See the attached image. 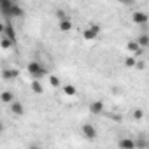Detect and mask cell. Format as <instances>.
<instances>
[{"label": "cell", "instance_id": "6da1fadb", "mask_svg": "<svg viewBox=\"0 0 149 149\" xmlns=\"http://www.w3.org/2000/svg\"><path fill=\"white\" fill-rule=\"evenodd\" d=\"M28 72H30V76L35 77V79H40L42 76H46V68L39 61H30L28 63Z\"/></svg>", "mask_w": 149, "mask_h": 149}, {"label": "cell", "instance_id": "7a4b0ae2", "mask_svg": "<svg viewBox=\"0 0 149 149\" xmlns=\"http://www.w3.org/2000/svg\"><path fill=\"white\" fill-rule=\"evenodd\" d=\"M98 33H100V26H98V25H95V23H91V25H90V28H86V30L83 32V37H84V39H88V40H93V39H97V37H98Z\"/></svg>", "mask_w": 149, "mask_h": 149}, {"label": "cell", "instance_id": "3957f363", "mask_svg": "<svg viewBox=\"0 0 149 149\" xmlns=\"http://www.w3.org/2000/svg\"><path fill=\"white\" fill-rule=\"evenodd\" d=\"M132 21L137 23V25H146V23L149 21V16H147L146 13H142V11H135V13L132 14Z\"/></svg>", "mask_w": 149, "mask_h": 149}, {"label": "cell", "instance_id": "277c9868", "mask_svg": "<svg viewBox=\"0 0 149 149\" xmlns=\"http://www.w3.org/2000/svg\"><path fill=\"white\" fill-rule=\"evenodd\" d=\"M83 133H84V137H86V139L93 140V139L97 137V128H95L93 125L86 123V125H83Z\"/></svg>", "mask_w": 149, "mask_h": 149}, {"label": "cell", "instance_id": "5b68a950", "mask_svg": "<svg viewBox=\"0 0 149 149\" xmlns=\"http://www.w3.org/2000/svg\"><path fill=\"white\" fill-rule=\"evenodd\" d=\"M2 33H4V37L11 39L13 42L16 40V32H14V28H13V25H11V23H7V25L2 28Z\"/></svg>", "mask_w": 149, "mask_h": 149}, {"label": "cell", "instance_id": "8992f818", "mask_svg": "<svg viewBox=\"0 0 149 149\" xmlns=\"http://www.w3.org/2000/svg\"><path fill=\"white\" fill-rule=\"evenodd\" d=\"M14 2H11V0H2V14L6 18H11V9H13Z\"/></svg>", "mask_w": 149, "mask_h": 149}, {"label": "cell", "instance_id": "52a82bcc", "mask_svg": "<svg viewBox=\"0 0 149 149\" xmlns=\"http://www.w3.org/2000/svg\"><path fill=\"white\" fill-rule=\"evenodd\" d=\"M126 47H128V49H130V51H132L135 56L142 54V47L139 46V42H137V40H133V42H128V46H126Z\"/></svg>", "mask_w": 149, "mask_h": 149}, {"label": "cell", "instance_id": "ba28073f", "mask_svg": "<svg viewBox=\"0 0 149 149\" xmlns=\"http://www.w3.org/2000/svg\"><path fill=\"white\" fill-rule=\"evenodd\" d=\"M104 111V104L102 102H91L90 104V112L91 114H100Z\"/></svg>", "mask_w": 149, "mask_h": 149}, {"label": "cell", "instance_id": "9c48e42d", "mask_svg": "<svg viewBox=\"0 0 149 149\" xmlns=\"http://www.w3.org/2000/svg\"><path fill=\"white\" fill-rule=\"evenodd\" d=\"M70 28H72V21H70L68 18L60 19V30H61V32H68Z\"/></svg>", "mask_w": 149, "mask_h": 149}, {"label": "cell", "instance_id": "30bf717a", "mask_svg": "<svg viewBox=\"0 0 149 149\" xmlns=\"http://www.w3.org/2000/svg\"><path fill=\"white\" fill-rule=\"evenodd\" d=\"M119 147H123V149H133L137 144L133 142V140H130V139H123V140H119V144H118Z\"/></svg>", "mask_w": 149, "mask_h": 149}, {"label": "cell", "instance_id": "8fae6325", "mask_svg": "<svg viewBox=\"0 0 149 149\" xmlns=\"http://www.w3.org/2000/svg\"><path fill=\"white\" fill-rule=\"evenodd\" d=\"M21 16H23V9L18 4H14L13 9H11V18H21Z\"/></svg>", "mask_w": 149, "mask_h": 149}, {"label": "cell", "instance_id": "7c38bea8", "mask_svg": "<svg viewBox=\"0 0 149 149\" xmlns=\"http://www.w3.org/2000/svg\"><path fill=\"white\" fill-rule=\"evenodd\" d=\"M11 109H13V112H14V114H18V116H21V114H23V105H21L19 102H16V100L11 104Z\"/></svg>", "mask_w": 149, "mask_h": 149}, {"label": "cell", "instance_id": "4fadbf2b", "mask_svg": "<svg viewBox=\"0 0 149 149\" xmlns=\"http://www.w3.org/2000/svg\"><path fill=\"white\" fill-rule=\"evenodd\" d=\"M137 42H139V46L140 47H149V35H140V37H137Z\"/></svg>", "mask_w": 149, "mask_h": 149}, {"label": "cell", "instance_id": "5bb4252c", "mask_svg": "<svg viewBox=\"0 0 149 149\" xmlns=\"http://www.w3.org/2000/svg\"><path fill=\"white\" fill-rule=\"evenodd\" d=\"M2 102H4V104H13V102H14V95H13L11 91H4V93H2Z\"/></svg>", "mask_w": 149, "mask_h": 149}, {"label": "cell", "instance_id": "9a60e30c", "mask_svg": "<svg viewBox=\"0 0 149 149\" xmlns=\"http://www.w3.org/2000/svg\"><path fill=\"white\" fill-rule=\"evenodd\" d=\"M14 77H18L16 70H4V79H14Z\"/></svg>", "mask_w": 149, "mask_h": 149}, {"label": "cell", "instance_id": "2e32d148", "mask_svg": "<svg viewBox=\"0 0 149 149\" xmlns=\"http://www.w3.org/2000/svg\"><path fill=\"white\" fill-rule=\"evenodd\" d=\"M32 90H33L35 93H42V84L39 83V79H35V81L32 83Z\"/></svg>", "mask_w": 149, "mask_h": 149}, {"label": "cell", "instance_id": "e0dca14e", "mask_svg": "<svg viewBox=\"0 0 149 149\" xmlns=\"http://www.w3.org/2000/svg\"><path fill=\"white\" fill-rule=\"evenodd\" d=\"M63 91H65V95H68V97L76 95V88H74V86H70V84H67V86L63 88Z\"/></svg>", "mask_w": 149, "mask_h": 149}, {"label": "cell", "instance_id": "ac0fdd59", "mask_svg": "<svg viewBox=\"0 0 149 149\" xmlns=\"http://www.w3.org/2000/svg\"><path fill=\"white\" fill-rule=\"evenodd\" d=\"M125 63H126V67H135V65H137L135 58H126V60H125Z\"/></svg>", "mask_w": 149, "mask_h": 149}, {"label": "cell", "instance_id": "d6986e66", "mask_svg": "<svg viewBox=\"0 0 149 149\" xmlns=\"http://www.w3.org/2000/svg\"><path fill=\"white\" fill-rule=\"evenodd\" d=\"M142 116H144V112H142L140 109H137V111H133V118H135V119H142Z\"/></svg>", "mask_w": 149, "mask_h": 149}, {"label": "cell", "instance_id": "ffe728a7", "mask_svg": "<svg viewBox=\"0 0 149 149\" xmlns=\"http://www.w3.org/2000/svg\"><path fill=\"white\" fill-rule=\"evenodd\" d=\"M9 46H11V39L4 37V39H2V47H9Z\"/></svg>", "mask_w": 149, "mask_h": 149}, {"label": "cell", "instance_id": "44dd1931", "mask_svg": "<svg viewBox=\"0 0 149 149\" xmlns=\"http://www.w3.org/2000/svg\"><path fill=\"white\" fill-rule=\"evenodd\" d=\"M51 84H53V86H60V79L53 76V77H51Z\"/></svg>", "mask_w": 149, "mask_h": 149}, {"label": "cell", "instance_id": "7402d4cb", "mask_svg": "<svg viewBox=\"0 0 149 149\" xmlns=\"http://www.w3.org/2000/svg\"><path fill=\"white\" fill-rule=\"evenodd\" d=\"M56 16H58V19H63L65 18V13L63 11H56Z\"/></svg>", "mask_w": 149, "mask_h": 149}, {"label": "cell", "instance_id": "603a6c76", "mask_svg": "<svg viewBox=\"0 0 149 149\" xmlns=\"http://www.w3.org/2000/svg\"><path fill=\"white\" fill-rule=\"evenodd\" d=\"M119 2H123V4H132L133 0H119Z\"/></svg>", "mask_w": 149, "mask_h": 149}]
</instances>
